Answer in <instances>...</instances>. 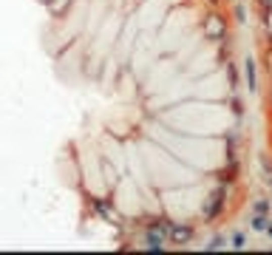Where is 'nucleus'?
<instances>
[{"mask_svg": "<svg viewBox=\"0 0 272 255\" xmlns=\"http://www.w3.org/2000/svg\"><path fill=\"white\" fill-rule=\"evenodd\" d=\"M258 6H261V20L269 23V17H272V0H258Z\"/></svg>", "mask_w": 272, "mask_h": 255, "instance_id": "nucleus-7", "label": "nucleus"}, {"mask_svg": "<svg viewBox=\"0 0 272 255\" xmlns=\"http://www.w3.org/2000/svg\"><path fill=\"white\" fill-rule=\"evenodd\" d=\"M224 201H227V187H215V190L210 193V198L204 201V207H201V216H204V221H213L215 216L224 210Z\"/></svg>", "mask_w": 272, "mask_h": 255, "instance_id": "nucleus-1", "label": "nucleus"}, {"mask_svg": "<svg viewBox=\"0 0 272 255\" xmlns=\"http://www.w3.org/2000/svg\"><path fill=\"white\" fill-rule=\"evenodd\" d=\"M266 224H269V219H266L264 212H255V216H252V230H258V233H264V230H266Z\"/></svg>", "mask_w": 272, "mask_h": 255, "instance_id": "nucleus-6", "label": "nucleus"}, {"mask_svg": "<svg viewBox=\"0 0 272 255\" xmlns=\"http://www.w3.org/2000/svg\"><path fill=\"white\" fill-rule=\"evenodd\" d=\"M224 31H227V28H224V20L218 17V14H210L207 23H204V34H207L210 40H221Z\"/></svg>", "mask_w": 272, "mask_h": 255, "instance_id": "nucleus-4", "label": "nucleus"}, {"mask_svg": "<svg viewBox=\"0 0 272 255\" xmlns=\"http://www.w3.org/2000/svg\"><path fill=\"white\" fill-rule=\"evenodd\" d=\"M233 247H236V249H244V235H241V233L233 235Z\"/></svg>", "mask_w": 272, "mask_h": 255, "instance_id": "nucleus-9", "label": "nucleus"}, {"mask_svg": "<svg viewBox=\"0 0 272 255\" xmlns=\"http://www.w3.org/2000/svg\"><path fill=\"white\" fill-rule=\"evenodd\" d=\"M170 238H173V244H179V247H187L190 241H193V227L190 224H170Z\"/></svg>", "mask_w": 272, "mask_h": 255, "instance_id": "nucleus-3", "label": "nucleus"}, {"mask_svg": "<svg viewBox=\"0 0 272 255\" xmlns=\"http://www.w3.org/2000/svg\"><path fill=\"white\" fill-rule=\"evenodd\" d=\"M266 60H269V63H266V68H269V74H272V46H269V51H266Z\"/></svg>", "mask_w": 272, "mask_h": 255, "instance_id": "nucleus-13", "label": "nucleus"}, {"mask_svg": "<svg viewBox=\"0 0 272 255\" xmlns=\"http://www.w3.org/2000/svg\"><path fill=\"white\" fill-rule=\"evenodd\" d=\"M236 17H238V23L247 20V12H244V6H238V9H236Z\"/></svg>", "mask_w": 272, "mask_h": 255, "instance_id": "nucleus-12", "label": "nucleus"}, {"mask_svg": "<svg viewBox=\"0 0 272 255\" xmlns=\"http://www.w3.org/2000/svg\"><path fill=\"white\" fill-rule=\"evenodd\" d=\"M167 230H170V224H167L165 219H162V221H153V224L148 227V233H145V244H148V249H162V247H165Z\"/></svg>", "mask_w": 272, "mask_h": 255, "instance_id": "nucleus-2", "label": "nucleus"}, {"mask_svg": "<svg viewBox=\"0 0 272 255\" xmlns=\"http://www.w3.org/2000/svg\"><path fill=\"white\" fill-rule=\"evenodd\" d=\"M269 210V201H255V212H266Z\"/></svg>", "mask_w": 272, "mask_h": 255, "instance_id": "nucleus-11", "label": "nucleus"}, {"mask_svg": "<svg viewBox=\"0 0 272 255\" xmlns=\"http://www.w3.org/2000/svg\"><path fill=\"white\" fill-rule=\"evenodd\" d=\"M266 233H269V235H272V224H266Z\"/></svg>", "mask_w": 272, "mask_h": 255, "instance_id": "nucleus-14", "label": "nucleus"}, {"mask_svg": "<svg viewBox=\"0 0 272 255\" xmlns=\"http://www.w3.org/2000/svg\"><path fill=\"white\" fill-rule=\"evenodd\" d=\"M236 173H238V164H236V159H230V167L221 173V179L224 182H236Z\"/></svg>", "mask_w": 272, "mask_h": 255, "instance_id": "nucleus-8", "label": "nucleus"}, {"mask_svg": "<svg viewBox=\"0 0 272 255\" xmlns=\"http://www.w3.org/2000/svg\"><path fill=\"white\" fill-rule=\"evenodd\" d=\"M224 247V238L218 235V238H213V244H207V249H221Z\"/></svg>", "mask_w": 272, "mask_h": 255, "instance_id": "nucleus-10", "label": "nucleus"}, {"mask_svg": "<svg viewBox=\"0 0 272 255\" xmlns=\"http://www.w3.org/2000/svg\"><path fill=\"white\" fill-rule=\"evenodd\" d=\"M244 77H247V88L255 91V88H258V74H255V60H252V57L244 60Z\"/></svg>", "mask_w": 272, "mask_h": 255, "instance_id": "nucleus-5", "label": "nucleus"}]
</instances>
